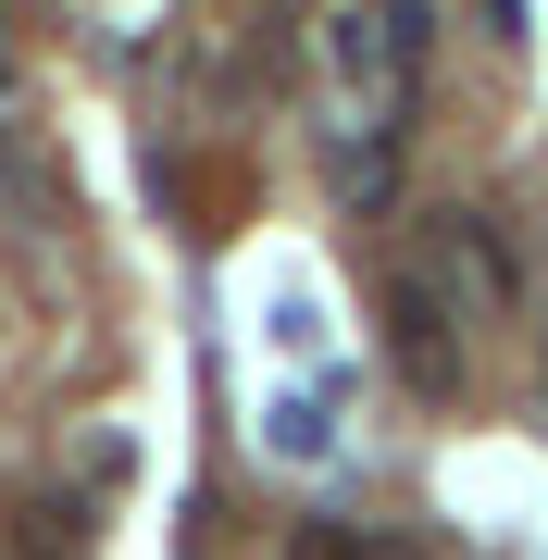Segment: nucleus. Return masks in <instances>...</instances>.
Instances as JSON below:
<instances>
[{"instance_id": "2", "label": "nucleus", "mask_w": 548, "mask_h": 560, "mask_svg": "<svg viewBox=\"0 0 548 560\" xmlns=\"http://www.w3.org/2000/svg\"><path fill=\"white\" fill-rule=\"evenodd\" d=\"M436 261H448V287H462V300H487V312L524 287V275H511V249H499L474 212H448V224H436Z\"/></svg>"}, {"instance_id": "1", "label": "nucleus", "mask_w": 548, "mask_h": 560, "mask_svg": "<svg viewBox=\"0 0 548 560\" xmlns=\"http://www.w3.org/2000/svg\"><path fill=\"white\" fill-rule=\"evenodd\" d=\"M386 349H399V374L424 386V399L462 386V337H448V300H436L424 275H386Z\"/></svg>"}, {"instance_id": "3", "label": "nucleus", "mask_w": 548, "mask_h": 560, "mask_svg": "<svg viewBox=\"0 0 548 560\" xmlns=\"http://www.w3.org/2000/svg\"><path fill=\"white\" fill-rule=\"evenodd\" d=\"M287 560H374L362 523H287Z\"/></svg>"}]
</instances>
